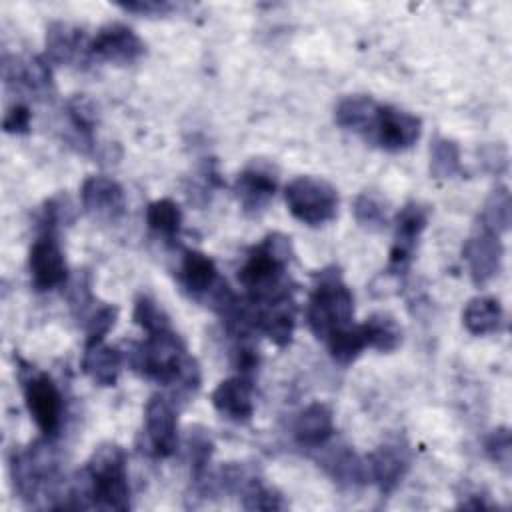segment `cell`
Listing matches in <instances>:
<instances>
[{
  "instance_id": "obj_30",
  "label": "cell",
  "mask_w": 512,
  "mask_h": 512,
  "mask_svg": "<svg viewBox=\"0 0 512 512\" xmlns=\"http://www.w3.org/2000/svg\"><path fill=\"white\" fill-rule=\"evenodd\" d=\"M326 342H328V350H330L332 360L342 364V366L352 364L362 354V350L366 348L362 328H360V324H354V322L344 326V328L334 330L332 334H328Z\"/></svg>"
},
{
  "instance_id": "obj_19",
  "label": "cell",
  "mask_w": 512,
  "mask_h": 512,
  "mask_svg": "<svg viewBox=\"0 0 512 512\" xmlns=\"http://www.w3.org/2000/svg\"><path fill=\"white\" fill-rule=\"evenodd\" d=\"M256 306V330L266 334L272 344L284 348L290 344L296 328V304L292 294H282Z\"/></svg>"
},
{
  "instance_id": "obj_13",
  "label": "cell",
  "mask_w": 512,
  "mask_h": 512,
  "mask_svg": "<svg viewBox=\"0 0 512 512\" xmlns=\"http://www.w3.org/2000/svg\"><path fill=\"white\" fill-rule=\"evenodd\" d=\"M80 204L92 220L114 224L126 212V194L114 178L92 174L80 186Z\"/></svg>"
},
{
  "instance_id": "obj_16",
  "label": "cell",
  "mask_w": 512,
  "mask_h": 512,
  "mask_svg": "<svg viewBox=\"0 0 512 512\" xmlns=\"http://www.w3.org/2000/svg\"><path fill=\"white\" fill-rule=\"evenodd\" d=\"M462 254L468 262L472 282L476 286H484L500 272L504 246L498 234L480 228L466 240Z\"/></svg>"
},
{
  "instance_id": "obj_38",
  "label": "cell",
  "mask_w": 512,
  "mask_h": 512,
  "mask_svg": "<svg viewBox=\"0 0 512 512\" xmlns=\"http://www.w3.org/2000/svg\"><path fill=\"white\" fill-rule=\"evenodd\" d=\"M116 318H118V308L112 306V304H104V306H98L88 322H86V344H96V342H102L104 336L114 328L116 324ZM84 344V346H86Z\"/></svg>"
},
{
  "instance_id": "obj_7",
  "label": "cell",
  "mask_w": 512,
  "mask_h": 512,
  "mask_svg": "<svg viewBox=\"0 0 512 512\" xmlns=\"http://www.w3.org/2000/svg\"><path fill=\"white\" fill-rule=\"evenodd\" d=\"M290 214L308 226H322L338 214V190L320 176H296L284 188Z\"/></svg>"
},
{
  "instance_id": "obj_37",
  "label": "cell",
  "mask_w": 512,
  "mask_h": 512,
  "mask_svg": "<svg viewBox=\"0 0 512 512\" xmlns=\"http://www.w3.org/2000/svg\"><path fill=\"white\" fill-rule=\"evenodd\" d=\"M484 450L488 454V458L500 466L506 474L510 472V464H512V436L510 430L506 426L494 428L486 440H484Z\"/></svg>"
},
{
  "instance_id": "obj_1",
  "label": "cell",
  "mask_w": 512,
  "mask_h": 512,
  "mask_svg": "<svg viewBox=\"0 0 512 512\" xmlns=\"http://www.w3.org/2000/svg\"><path fill=\"white\" fill-rule=\"evenodd\" d=\"M126 452L120 444H100L76 474L58 510L100 508L124 512L130 508Z\"/></svg>"
},
{
  "instance_id": "obj_22",
  "label": "cell",
  "mask_w": 512,
  "mask_h": 512,
  "mask_svg": "<svg viewBox=\"0 0 512 512\" xmlns=\"http://www.w3.org/2000/svg\"><path fill=\"white\" fill-rule=\"evenodd\" d=\"M292 430L300 446L320 448L334 436V414L328 404L312 402L296 416Z\"/></svg>"
},
{
  "instance_id": "obj_28",
  "label": "cell",
  "mask_w": 512,
  "mask_h": 512,
  "mask_svg": "<svg viewBox=\"0 0 512 512\" xmlns=\"http://www.w3.org/2000/svg\"><path fill=\"white\" fill-rule=\"evenodd\" d=\"M510 222H512L510 190H508V186L500 184L490 192V196L486 198V202L482 206L480 228L500 236L510 228Z\"/></svg>"
},
{
  "instance_id": "obj_31",
  "label": "cell",
  "mask_w": 512,
  "mask_h": 512,
  "mask_svg": "<svg viewBox=\"0 0 512 512\" xmlns=\"http://www.w3.org/2000/svg\"><path fill=\"white\" fill-rule=\"evenodd\" d=\"M186 448H188L190 474L194 482H202L206 478L208 464L214 454V440L210 432L202 426H192L186 434Z\"/></svg>"
},
{
  "instance_id": "obj_25",
  "label": "cell",
  "mask_w": 512,
  "mask_h": 512,
  "mask_svg": "<svg viewBox=\"0 0 512 512\" xmlns=\"http://www.w3.org/2000/svg\"><path fill=\"white\" fill-rule=\"evenodd\" d=\"M462 324L474 336L494 334L504 324V310L494 296H474L462 310Z\"/></svg>"
},
{
  "instance_id": "obj_21",
  "label": "cell",
  "mask_w": 512,
  "mask_h": 512,
  "mask_svg": "<svg viewBox=\"0 0 512 512\" xmlns=\"http://www.w3.org/2000/svg\"><path fill=\"white\" fill-rule=\"evenodd\" d=\"M178 280L192 298L206 300L222 278L210 256L198 250H184L178 266Z\"/></svg>"
},
{
  "instance_id": "obj_8",
  "label": "cell",
  "mask_w": 512,
  "mask_h": 512,
  "mask_svg": "<svg viewBox=\"0 0 512 512\" xmlns=\"http://www.w3.org/2000/svg\"><path fill=\"white\" fill-rule=\"evenodd\" d=\"M144 448L152 458H170L178 448L176 402L164 394H154L144 408Z\"/></svg>"
},
{
  "instance_id": "obj_18",
  "label": "cell",
  "mask_w": 512,
  "mask_h": 512,
  "mask_svg": "<svg viewBox=\"0 0 512 512\" xmlns=\"http://www.w3.org/2000/svg\"><path fill=\"white\" fill-rule=\"evenodd\" d=\"M4 80L16 88L34 94L48 96L54 90L52 70L40 56H8L4 54Z\"/></svg>"
},
{
  "instance_id": "obj_6",
  "label": "cell",
  "mask_w": 512,
  "mask_h": 512,
  "mask_svg": "<svg viewBox=\"0 0 512 512\" xmlns=\"http://www.w3.org/2000/svg\"><path fill=\"white\" fill-rule=\"evenodd\" d=\"M26 408L44 438H54L60 432L64 418V398L56 382L36 366L22 362L18 368Z\"/></svg>"
},
{
  "instance_id": "obj_23",
  "label": "cell",
  "mask_w": 512,
  "mask_h": 512,
  "mask_svg": "<svg viewBox=\"0 0 512 512\" xmlns=\"http://www.w3.org/2000/svg\"><path fill=\"white\" fill-rule=\"evenodd\" d=\"M124 356L116 346L102 342L86 344L80 368L96 386H114L122 372Z\"/></svg>"
},
{
  "instance_id": "obj_24",
  "label": "cell",
  "mask_w": 512,
  "mask_h": 512,
  "mask_svg": "<svg viewBox=\"0 0 512 512\" xmlns=\"http://www.w3.org/2000/svg\"><path fill=\"white\" fill-rule=\"evenodd\" d=\"M378 108H380V104L372 96H368V94H352V96L342 98L336 104L334 120H336V124L340 128L358 132V134H362L366 138V134L370 132V128H372V124L376 120Z\"/></svg>"
},
{
  "instance_id": "obj_17",
  "label": "cell",
  "mask_w": 512,
  "mask_h": 512,
  "mask_svg": "<svg viewBox=\"0 0 512 512\" xmlns=\"http://www.w3.org/2000/svg\"><path fill=\"white\" fill-rule=\"evenodd\" d=\"M46 56L54 64L74 66L90 58V38L68 22H52L46 28Z\"/></svg>"
},
{
  "instance_id": "obj_2",
  "label": "cell",
  "mask_w": 512,
  "mask_h": 512,
  "mask_svg": "<svg viewBox=\"0 0 512 512\" xmlns=\"http://www.w3.org/2000/svg\"><path fill=\"white\" fill-rule=\"evenodd\" d=\"M292 256V242L282 232L266 234L262 242L248 252L238 280L246 288L250 302L264 304L282 294H290L286 268Z\"/></svg>"
},
{
  "instance_id": "obj_35",
  "label": "cell",
  "mask_w": 512,
  "mask_h": 512,
  "mask_svg": "<svg viewBox=\"0 0 512 512\" xmlns=\"http://www.w3.org/2000/svg\"><path fill=\"white\" fill-rule=\"evenodd\" d=\"M132 320L134 324H138L146 334H156V332H164L170 330V318L164 312V308L150 298L148 294H140L134 302V310H132Z\"/></svg>"
},
{
  "instance_id": "obj_3",
  "label": "cell",
  "mask_w": 512,
  "mask_h": 512,
  "mask_svg": "<svg viewBox=\"0 0 512 512\" xmlns=\"http://www.w3.org/2000/svg\"><path fill=\"white\" fill-rule=\"evenodd\" d=\"M196 362L186 352L182 338L170 328L156 334H146L128 352V364L140 376L174 388L180 384L186 370Z\"/></svg>"
},
{
  "instance_id": "obj_27",
  "label": "cell",
  "mask_w": 512,
  "mask_h": 512,
  "mask_svg": "<svg viewBox=\"0 0 512 512\" xmlns=\"http://www.w3.org/2000/svg\"><path fill=\"white\" fill-rule=\"evenodd\" d=\"M362 334L366 340V348H374L378 352H394L402 342V328L386 312H376L368 316L362 324Z\"/></svg>"
},
{
  "instance_id": "obj_10",
  "label": "cell",
  "mask_w": 512,
  "mask_h": 512,
  "mask_svg": "<svg viewBox=\"0 0 512 512\" xmlns=\"http://www.w3.org/2000/svg\"><path fill=\"white\" fill-rule=\"evenodd\" d=\"M426 224H428V208L424 204L408 202L398 210L394 220V244L390 248L386 274L402 276L408 270L414 258L418 238L424 232Z\"/></svg>"
},
{
  "instance_id": "obj_34",
  "label": "cell",
  "mask_w": 512,
  "mask_h": 512,
  "mask_svg": "<svg viewBox=\"0 0 512 512\" xmlns=\"http://www.w3.org/2000/svg\"><path fill=\"white\" fill-rule=\"evenodd\" d=\"M66 110H68L70 124L74 126L80 142L86 144V146H92V142H94L92 132H94V126H96V120H98L96 106L92 104V100L82 96V94H76L68 100Z\"/></svg>"
},
{
  "instance_id": "obj_14",
  "label": "cell",
  "mask_w": 512,
  "mask_h": 512,
  "mask_svg": "<svg viewBox=\"0 0 512 512\" xmlns=\"http://www.w3.org/2000/svg\"><path fill=\"white\" fill-rule=\"evenodd\" d=\"M278 188V170L272 162L252 160L234 180V196L240 206L256 214L268 206Z\"/></svg>"
},
{
  "instance_id": "obj_26",
  "label": "cell",
  "mask_w": 512,
  "mask_h": 512,
  "mask_svg": "<svg viewBox=\"0 0 512 512\" xmlns=\"http://www.w3.org/2000/svg\"><path fill=\"white\" fill-rule=\"evenodd\" d=\"M324 470L334 478V482L342 486H358L368 480L366 462H362L348 446L332 450L328 456L320 460Z\"/></svg>"
},
{
  "instance_id": "obj_4",
  "label": "cell",
  "mask_w": 512,
  "mask_h": 512,
  "mask_svg": "<svg viewBox=\"0 0 512 512\" xmlns=\"http://www.w3.org/2000/svg\"><path fill=\"white\" fill-rule=\"evenodd\" d=\"M314 278L316 284L306 304V322L316 338L326 340L334 330L352 324L354 296L334 266L320 270Z\"/></svg>"
},
{
  "instance_id": "obj_32",
  "label": "cell",
  "mask_w": 512,
  "mask_h": 512,
  "mask_svg": "<svg viewBox=\"0 0 512 512\" xmlns=\"http://www.w3.org/2000/svg\"><path fill=\"white\" fill-rule=\"evenodd\" d=\"M356 222L372 232L386 228L388 224V202L374 190H364L356 196L352 206Z\"/></svg>"
},
{
  "instance_id": "obj_40",
  "label": "cell",
  "mask_w": 512,
  "mask_h": 512,
  "mask_svg": "<svg viewBox=\"0 0 512 512\" xmlns=\"http://www.w3.org/2000/svg\"><path fill=\"white\" fill-rule=\"evenodd\" d=\"M118 8L140 14V16H164L172 12L176 6L166 0H134V2H118Z\"/></svg>"
},
{
  "instance_id": "obj_12",
  "label": "cell",
  "mask_w": 512,
  "mask_h": 512,
  "mask_svg": "<svg viewBox=\"0 0 512 512\" xmlns=\"http://www.w3.org/2000/svg\"><path fill=\"white\" fill-rule=\"evenodd\" d=\"M146 54L144 40L126 24L110 22L90 38V58L126 66L138 62Z\"/></svg>"
},
{
  "instance_id": "obj_29",
  "label": "cell",
  "mask_w": 512,
  "mask_h": 512,
  "mask_svg": "<svg viewBox=\"0 0 512 512\" xmlns=\"http://www.w3.org/2000/svg\"><path fill=\"white\" fill-rule=\"evenodd\" d=\"M144 218L148 228L166 240L176 238L182 228V210L172 198H158L150 202Z\"/></svg>"
},
{
  "instance_id": "obj_36",
  "label": "cell",
  "mask_w": 512,
  "mask_h": 512,
  "mask_svg": "<svg viewBox=\"0 0 512 512\" xmlns=\"http://www.w3.org/2000/svg\"><path fill=\"white\" fill-rule=\"evenodd\" d=\"M240 496H242L244 510H286L288 508L284 496L278 490L262 484L260 478H256Z\"/></svg>"
},
{
  "instance_id": "obj_11",
  "label": "cell",
  "mask_w": 512,
  "mask_h": 512,
  "mask_svg": "<svg viewBox=\"0 0 512 512\" xmlns=\"http://www.w3.org/2000/svg\"><path fill=\"white\" fill-rule=\"evenodd\" d=\"M28 272L30 282L38 292H48L66 284L68 266L54 230H44L32 242L28 252Z\"/></svg>"
},
{
  "instance_id": "obj_15",
  "label": "cell",
  "mask_w": 512,
  "mask_h": 512,
  "mask_svg": "<svg viewBox=\"0 0 512 512\" xmlns=\"http://www.w3.org/2000/svg\"><path fill=\"white\" fill-rule=\"evenodd\" d=\"M412 464L410 448L400 440L380 444L366 458L368 480H372L382 494H390L404 480Z\"/></svg>"
},
{
  "instance_id": "obj_20",
  "label": "cell",
  "mask_w": 512,
  "mask_h": 512,
  "mask_svg": "<svg viewBox=\"0 0 512 512\" xmlns=\"http://www.w3.org/2000/svg\"><path fill=\"white\" fill-rule=\"evenodd\" d=\"M212 406L214 410L232 420V422H248L254 414V384L252 378L246 376H232L222 380L212 390Z\"/></svg>"
},
{
  "instance_id": "obj_9",
  "label": "cell",
  "mask_w": 512,
  "mask_h": 512,
  "mask_svg": "<svg viewBox=\"0 0 512 512\" xmlns=\"http://www.w3.org/2000/svg\"><path fill=\"white\" fill-rule=\"evenodd\" d=\"M422 134V120L416 114L390 104H380L376 120L366 138L388 152L408 150Z\"/></svg>"
},
{
  "instance_id": "obj_33",
  "label": "cell",
  "mask_w": 512,
  "mask_h": 512,
  "mask_svg": "<svg viewBox=\"0 0 512 512\" xmlns=\"http://www.w3.org/2000/svg\"><path fill=\"white\" fill-rule=\"evenodd\" d=\"M460 172V148L454 140L434 138L430 146V174L434 178L446 180Z\"/></svg>"
},
{
  "instance_id": "obj_5",
  "label": "cell",
  "mask_w": 512,
  "mask_h": 512,
  "mask_svg": "<svg viewBox=\"0 0 512 512\" xmlns=\"http://www.w3.org/2000/svg\"><path fill=\"white\" fill-rule=\"evenodd\" d=\"M10 474L14 490L24 502L34 504L42 494L58 496L60 460L50 438L38 440L26 450H18L10 458Z\"/></svg>"
},
{
  "instance_id": "obj_39",
  "label": "cell",
  "mask_w": 512,
  "mask_h": 512,
  "mask_svg": "<svg viewBox=\"0 0 512 512\" xmlns=\"http://www.w3.org/2000/svg\"><path fill=\"white\" fill-rule=\"evenodd\" d=\"M30 108L24 102H14L6 108L2 126L6 134H28L30 132Z\"/></svg>"
},
{
  "instance_id": "obj_41",
  "label": "cell",
  "mask_w": 512,
  "mask_h": 512,
  "mask_svg": "<svg viewBox=\"0 0 512 512\" xmlns=\"http://www.w3.org/2000/svg\"><path fill=\"white\" fill-rule=\"evenodd\" d=\"M488 150H490L492 154H488L486 148H484V152H482V158H484L482 162L486 164V168H488L490 172H496V174L504 172L506 166H508V152H506V148L500 146V144H496V146H488Z\"/></svg>"
}]
</instances>
